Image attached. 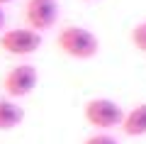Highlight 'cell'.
Here are the masks:
<instances>
[{"label": "cell", "mask_w": 146, "mask_h": 144, "mask_svg": "<svg viewBox=\"0 0 146 144\" xmlns=\"http://www.w3.org/2000/svg\"><path fill=\"white\" fill-rule=\"evenodd\" d=\"M56 46L58 52L66 54L71 59H78V61H88V59L98 56L100 52V39L95 32L85 29L80 25H66L63 29H58L56 34Z\"/></svg>", "instance_id": "cell-1"}, {"label": "cell", "mask_w": 146, "mask_h": 144, "mask_svg": "<svg viewBox=\"0 0 146 144\" xmlns=\"http://www.w3.org/2000/svg\"><path fill=\"white\" fill-rule=\"evenodd\" d=\"M85 3H93V0H85Z\"/></svg>", "instance_id": "cell-12"}, {"label": "cell", "mask_w": 146, "mask_h": 144, "mask_svg": "<svg viewBox=\"0 0 146 144\" xmlns=\"http://www.w3.org/2000/svg\"><path fill=\"white\" fill-rule=\"evenodd\" d=\"M42 32L29 29V27H20V29H5L0 34V49L10 56H32L42 49Z\"/></svg>", "instance_id": "cell-3"}, {"label": "cell", "mask_w": 146, "mask_h": 144, "mask_svg": "<svg viewBox=\"0 0 146 144\" xmlns=\"http://www.w3.org/2000/svg\"><path fill=\"white\" fill-rule=\"evenodd\" d=\"M10 3H15V0H0V7H5V5H10Z\"/></svg>", "instance_id": "cell-11"}, {"label": "cell", "mask_w": 146, "mask_h": 144, "mask_svg": "<svg viewBox=\"0 0 146 144\" xmlns=\"http://www.w3.org/2000/svg\"><path fill=\"white\" fill-rule=\"evenodd\" d=\"M83 117L98 132H107V129H115L122 125L124 110H122L119 103H115L110 98H90L83 108Z\"/></svg>", "instance_id": "cell-2"}, {"label": "cell", "mask_w": 146, "mask_h": 144, "mask_svg": "<svg viewBox=\"0 0 146 144\" xmlns=\"http://www.w3.org/2000/svg\"><path fill=\"white\" fill-rule=\"evenodd\" d=\"M5 22H7V17H5V7H0V34L5 32Z\"/></svg>", "instance_id": "cell-10"}, {"label": "cell", "mask_w": 146, "mask_h": 144, "mask_svg": "<svg viewBox=\"0 0 146 144\" xmlns=\"http://www.w3.org/2000/svg\"><path fill=\"white\" fill-rule=\"evenodd\" d=\"M83 144H119V139L112 137L110 132H95V134H90Z\"/></svg>", "instance_id": "cell-9"}, {"label": "cell", "mask_w": 146, "mask_h": 144, "mask_svg": "<svg viewBox=\"0 0 146 144\" xmlns=\"http://www.w3.org/2000/svg\"><path fill=\"white\" fill-rule=\"evenodd\" d=\"M36 83H39L36 66H32V64H17V66H12L3 76V90H5V95L10 100H17V98L32 95Z\"/></svg>", "instance_id": "cell-4"}, {"label": "cell", "mask_w": 146, "mask_h": 144, "mask_svg": "<svg viewBox=\"0 0 146 144\" xmlns=\"http://www.w3.org/2000/svg\"><path fill=\"white\" fill-rule=\"evenodd\" d=\"M119 127L127 137H144L146 134V103H139L131 110H127Z\"/></svg>", "instance_id": "cell-6"}, {"label": "cell", "mask_w": 146, "mask_h": 144, "mask_svg": "<svg viewBox=\"0 0 146 144\" xmlns=\"http://www.w3.org/2000/svg\"><path fill=\"white\" fill-rule=\"evenodd\" d=\"M25 22L29 29L46 32L58 22V3L56 0H27Z\"/></svg>", "instance_id": "cell-5"}, {"label": "cell", "mask_w": 146, "mask_h": 144, "mask_svg": "<svg viewBox=\"0 0 146 144\" xmlns=\"http://www.w3.org/2000/svg\"><path fill=\"white\" fill-rule=\"evenodd\" d=\"M131 44H134V49L146 54V20L134 25V29H131Z\"/></svg>", "instance_id": "cell-8"}, {"label": "cell", "mask_w": 146, "mask_h": 144, "mask_svg": "<svg viewBox=\"0 0 146 144\" xmlns=\"http://www.w3.org/2000/svg\"><path fill=\"white\" fill-rule=\"evenodd\" d=\"M22 120H25V110L17 105V100L0 98V132H10L20 127Z\"/></svg>", "instance_id": "cell-7"}]
</instances>
